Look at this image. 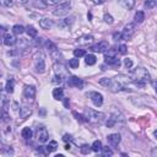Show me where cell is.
<instances>
[{"mask_svg":"<svg viewBox=\"0 0 157 157\" xmlns=\"http://www.w3.org/2000/svg\"><path fill=\"white\" fill-rule=\"evenodd\" d=\"M130 77V81H133V83L136 87H145L146 86V83H147L150 81V75H149V72L146 69L144 68H136L133 72H131V75L129 76Z\"/></svg>","mask_w":157,"mask_h":157,"instance_id":"cell-1","label":"cell"},{"mask_svg":"<svg viewBox=\"0 0 157 157\" xmlns=\"http://www.w3.org/2000/svg\"><path fill=\"white\" fill-rule=\"evenodd\" d=\"M130 82V77L128 75H124V74H120L116 77H112L109 79V83H108V88L112 91V92H119V91H123L128 87Z\"/></svg>","mask_w":157,"mask_h":157,"instance_id":"cell-2","label":"cell"},{"mask_svg":"<svg viewBox=\"0 0 157 157\" xmlns=\"http://www.w3.org/2000/svg\"><path fill=\"white\" fill-rule=\"evenodd\" d=\"M104 114L103 113H101V112H97V111H95V109H91V108H87L86 111H85V118H86V122H88V123H91V124H93V125H100V124H102L103 123V120H104Z\"/></svg>","mask_w":157,"mask_h":157,"instance_id":"cell-3","label":"cell"},{"mask_svg":"<svg viewBox=\"0 0 157 157\" xmlns=\"http://www.w3.org/2000/svg\"><path fill=\"white\" fill-rule=\"evenodd\" d=\"M32 103L33 101H29L26 98L22 100V106L20 107V117L22 119H26L27 117H29L32 114V106H31Z\"/></svg>","mask_w":157,"mask_h":157,"instance_id":"cell-4","label":"cell"},{"mask_svg":"<svg viewBox=\"0 0 157 157\" xmlns=\"http://www.w3.org/2000/svg\"><path fill=\"white\" fill-rule=\"evenodd\" d=\"M35 66H36V70L37 72H44L46 71V61H44V57L43 54L38 52V53L35 55Z\"/></svg>","mask_w":157,"mask_h":157,"instance_id":"cell-5","label":"cell"},{"mask_svg":"<svg viewBox=\"0 0 157 157\" xmlns=\"http://www.w3.org/2000/svg\"><path fill=\"white\" fill-rule=\"evenodd\" d=\"M135 32H136V25L135 24H128L124 27L123 32H122V39H125V41L130 39L135 35Z\"/></svg>","mask_w":157,"mask_h":157,"instance_id":"cell-6","label":"cell"},{"mask_svg":"<svg viewBox=\"0 0 157 157\" xmlns=\"http://www.w3.org/2000/svg\"><path fill=\"white\" fill-rule=\"evenodd\" d=\"M53 69H54L55 75L60 76L61 79H68L69 77L68 69H66V66L64 64H63V63H55L54 66H53Z\"/></svg>","mask_w":157,"mask_h":157,"instance_id":"cell-7","label":"cell"},{"mask_svg":"<svg viewBox=\"0 0 157 157\" xmlns=\"http://www.w3.org/2000/svg\"><path fill=\"white\" fill-rule=\"evenodd\" d=\"M36 138H37V140L41 144L47 142L48 139H49V134H48L47 128H44V127H38L37 128V131H36Z\"/></svg>","mask_w":157,"mask_h":157,"instance_id":"cell-8","label":"cell"},{"mask_svg":"<svg viewBox=\"0 0 157 157\" xmlns=\"http://www.w3.org/2000/svg\"><path fill=\"white\" fill-rule=\"evenodd\" d=\"M71 9V5L69 3H64V4H60L59 6H57L54 10H53V15L54 16H64L66 15Z\"/></svg>","mask_w":157,"mask_h":157,"instance_id":"cell-9","label":"cell"},{"mask_svg":"<svg viewBox=\"0 0 157 157\" xmlns=\"http://www.w3.org/2000/svg\"><path fill=\"white\" fill-rule=\"evenodd\" d=\"M87 96L91 98L92 103L95 104L96 107H101L103 104V96L101 95V93H98V92H90V93H87Z\"/></svg>","mask_w":157,"mask_h":157,"instance_id":"cell-10","label":"cell"},{"mask_svg":"<svg viewBox=\"0 0 157 157\" xmlns=\"http://www.w3.org/2000/svg\"><path fill=\"white\" fill-rule=\"evenodd\" d=\"M66 83L70 87H76V88H82L83 85H85L83 80L79 79L77 76H70V77H68V82Z\"/></svg>","mask_w":157,"mask_h":157,"instance_id":"cell-11","label":"cell"},{"mask_svg":"<svg viewBox=\"0 0 157 157\" xmlns=\"http://www.w3.org/2000/svg\"><path fill=\"white\" fill-rule=\"evenodd\" d=\"M35 97H36V88L33 86L26 85L24 88V98L29 100V101H35Z\"/></svg>","mask_w":157,"mask_h":157,"instance_id":"cell-12","label":"cell"},{"mask_svg":"<svg viewBox=\"0 0 157 157\" xmlns=\"http://www.w3.org/2000/svg\"><path fill=\"white\" fill-rule=\"evenodd\" d=\"M107 49H108V43H107L106 41H102V42H100L98 44L91 47V50L92 52H96V53H104Z\"/></svg>","mask_w":157,"mask_h":157,"instance_id":"cell-13","label":"cell"},{"mask_svg":"<svg viewBox=\"0 0 157 157\" xmlns=\"http://www.w3.org/2000/svg\"><path fill=\"white\" fill-rule=\"evenodd\" d=\"M74 20H75L74 16L66 17V18H64V20H60V21H59V24H58V26H59L60 28H63V29H65V28L70 27L72 24H74Z\"/></svg>","mask_w":157,"mask_h":157,"instance_id":"cell-14","label":"cell"},{"mask_svg":"<svg viewBox=\"0 0 157 157\" xmlns=\"http://www.w3.org/2000/svg\"><path fill=\"white\" fill-rule=\"evenodd\" d=\"M104 61H106V64H108L113 68H119L122 64L120 60L117 57H104Z\"/></svg>","mask_w":157,"mask_h":157,"instance_id":"cell-15","label":"cell"},{"mask_svg":"<svg viewBox=\"0 0 157 157\" xmlns=\"http://www.w3.org/2000/svg\"><path fill=\"white\" fill-rule=\"evenodd\" d=\"M107 141L111 146H118L120 142V135L119 134H109L107 136Z\"/></svg>","mask_w":157,"mask_h":157,"instance_id":"cell-16","label":"cell"},{"mask_svg":"<svg viewBox=\"0 0 157 157\" xmlns=\"http://www.w3.org/2000/svg\"><path fill=\"white\" fill-rule=\"evenodd\" d=\"M92 42H93V36H91V35H83L80 38H77V43L81 44V46L91 44Z\"/></svg>","mask_w":157,"mask_h":157,"instance_id":"cell-17","label":"cell"},{"mask_svg":"<svg viewBox=\"0 0 157 157\" xmlns=\"http://www.w3.org/2000/svg\"><path fill=\"white\" fill-rule=\"evenodd\" d=\"M53 25H54V22L49 18H43V20L39 21V26L43 29H49V28L53 27Z\"/></svg>","mask_w":157,"mask_h":157,"instance_id":"cell-18","label":"cell"},{"mask_svg":"<svg viewBox=\"0 0 157 157\" xmlns=\"http://www.w3.org/2000/svg\"><path fill=\"white\" fill-rule=\"evenodd\" d=\"M53 97L54 100L57 101H61L63 98H64V90H63L61 87H57L53 90Z\"/></svg>","mask_w":157,"mask_h":157,"instance_id":"cell-19","label":"cell"},{"mask_svg":"<svg viewBox=\"0 0 157 157\" xmlns=\"http://www.w3.org/2000/svg\"><path fill=\"white\" fill-rule=\"evenodd\" d=\"M3 42H4V44L10 47V46H14L16 43V38L11 35H5L4 38H3Z\"/></svg>","mask_w":157,"mask_h":157,"instance_id":"cell-20","label":"cell"},{"mask_svg":"<svg viewBox=\"0 0 157 157\" xmlns=\"http://www.w3.org/2000/svg\"><path fill=\"white\" fill-rule=\"evenodd\" d=\"M119 4L127 10H130L135 5V0H119Z\"/></svg>","mask_w":157,"mask_h":157,"instance_id":"cell-21","label":"cell"},{"mask_svg":"<svg viewBox=\"0 0 157 157\" xmlns=\"http://www.w3.org/2000/svg\"><path fill=\"white\" fill-rule=\"evenodd\" d=\"M96 61H97V59H96V57L93 55V54L85 55V63H86L87 65H95Z\"/></svg>","mask_w":157,"mask_h":157,"instance_id":"cell-22","label":"cell"},{"mask_svg":"<svg viewBox=\"0 0 157 157\" xmlns=\"http://www.w3.org/2000/svg\"><path fill=\"white\" fill-rule=\"evenodd\" d=\"M14 86H15V81H14L13 79H9V80L6 81V86H5L6 92L13 93V92H14Z\"/></svg>","mask_w":157,"mask_h":157,"instance_id":"cell-23","label":"cell"},{"mask_svg":"<svg viewBox=\"0 0 157 157\" xmlns=\"http://www.w3.org/2000/svg\"><path fill=\"white\" fill-rule=\"evenodd\" d=\"M57 147H58L57 141H50V142H49V145H48V146H46V151H47V153L54 152V151L57 150Z\"/></svg>","mask_w":157,"mask_h":157,"instance_id":"cell-24","label":"cell"},{"mask_svg":"<svg viewBox=\"0 0 157 157\" xmlns=\"http://www.w3.org/2000/svg\"><path fill=\"white\" fill-rule=\"evenodd\" d=\"M144 20H145V14L142 11H138L136 14H135V16H134L135 24H141Z\"/></svg>","mask_w":157,"mask_h":157,"instance_id":"cell-25","label":"cell"},{"mask_svg":"<svg viewBox=\"0 0 157 157\" xmlns=\"http://www.w3.org/2000/svg\"><path fill=\"white\" fill-rule=\"evenodd\" d=\"M33 6L37 9H46L47 3H46V0H33Z\"/></svg>","mask_w":157,"mask_h":157,"instance_id":"cell-26","label":"cell"},{"mask_svg":"<svg viewBox=\"0 0 157 157\" xmlns=\"http://www.w3.org/2000/svg\"><path fill=\"white\" fill-rule=\"evenodd\" d=\"M21 135H22L24 139L28 140V139L32 138V130H31V128H24V130H22V133H21Z\"/></svg>","mask_w":157,"mask_h":157,"instance_id":"cell-27","label":"cell"},{"mask_svg":"<svg viewBox=\"0 0 157 157\" xmlns=\"http://www.w3.org/2000/svg\"><path fill=\"white\" fill-rule=\"evenodd\" d=\"M26 32H27V35H28L29 37H32V38L37 37V29H36L33 26H28V27L26 28Z\"/></svg>","mask_w":157,"mask_h":157,"instance_id":"cell-28","label":"cell"},{"mask_svg":"<svg viewBox=\"0 0 157 157\" xmlns=\"http://www.w3.org/2000/svg\"><path fill=\"white\" fill-rule=\"evenodd\" d=\"M13 32L15 35H22L25 32V27L24 26H21V25H15L13 27Z\"/></svg>","mask_w":157,"mask_h":157,"instance_id":"cell-29","label":"cell"},{"mask_svg":"<svg viewBox=\"0 0 157 157\" xmlns=\"http://www.w3.org/2000/svg\"><path fill=\"white\" fill-rule=\"evenodd\" d=\"M101 149H102V144H101L100 140H96L95 142L92 144V146H91V150H92V151H95V152L101 151Z\"/></svg>","mask_w":157,"mask_h":157,"instance_id":"cell-30","label":"cell"},{"mask_svg":"<svg viewBox=\"0 0 157 157\" xmlns=\"http://www.w3.org/2000/svg\"><path fill=\"white\" fill-rule=\"evenodd\" d=\"M79 59L77 58H74V59H70L69 60V66L71 68V69H76V68H79Z\"/></svg>","mask_w":157,"mask_h":157,"instance_id":"cell-31","label":"cell"},{"mask_svg":"<svg viewBox=\"0 0 157 157\" xmlns=\"http://www.w3.org/2000/svg\"><path fill=\"white\" fill-rule=\"evenodd\" d=\"M80 151L83 155H87V153L91 152V146H88V145H82L81 147H80Z\"/></svg>","mask_w":157,"mask_h":157,"instance_id":"cell-32","label":"cell"},{"mask_svg":"<svg viewBox=\"0 0 157 157\" xmlns=\"http://www.w3.org/2000/svg\"><path fill=\"white\" fill-rule=\"evenodd\" d=\"M74 55H75V58H81V57H85L86 53H85V50H83V49H75L74 50Z\"/></svg>","mask_w":157,"mask_h":157,"instance_id":"cell-33","label":"cell"},{"mask_svg":"<svg viewBox=\"0 0 157 157\" xmlns=\"http://www.w3.org/2000/svg\"><path fill=\"white\" fill-rule=\"evenodd\" d=\"M101 151H102V155H103V156H106V157L113 155V151H112L111 149H108V146H107V147H102Z\"/></svg>","mask_w":157,"mask_h":157,"instance_id":"cell-34","label":"cell"},{"mask_svg":"<svg viewBox=\"0 0 157 157\" xmlns=\"http://www.w3.org/2000/svg\"><path fill=\"white\" fill-rule=\"evenodd\" d=\"M106 57H116V54H117V49L116 48H111V49H107L106 52Z\"/></svg>","mask_w":157,"mask_h":157,"instance_id":"cell-35","label":"cell"},{"mask_svg":"<svg viewBox=\"0 0 157 157\" xmlns=\"http://www.w3.org/2000/svg\"><path fill=\"white\" fill-rule=\"evenodd\" d=\"M5 103H6V96L4 95V93H0V109L4 108Z\"/></svg>","mask_w":157,"mask_h":157,"instance_id":"cell-36","label":"cell"},{"mask_svg":"<svg viewBox=\"0 0 157 157\" xmlns=\"http://www.w3.org/2000/svg\"><path fill=\"white\" fill-rule=\"evenodd\" d=\"M145 6L147 9H153L156 6V1H155V0H147V1L145 3Z\"/></svg>","mask_w":157,"mask_h":157,"instance_id":"cell-37","label":"cell"},{"mask_svg":"<svg viewBox=\"0 0 157 157\" xmlns=\"http://www.w3.org/2000/svg\"><path fill=\"white\" fill-rule=\"evenodd\" d=\"M104 21H106V22L107 24H109V25H112L113 22H114V18L109 15V14H106V15H104Z\"/></svg>","mask_w":157,"mask_h":157,"instance_id":"cell-38","label":"cell"},{"mask_svg":"<svg viewBox=\"0 0 157 157\" xmlns=\"http://www.w3.org/2000/svg\"><path fill=\"white\" fill-rule=\"evenodd\" d=\"M124 65H125V68H127V69H130V68L133 66V61H131L129 58L124 59Z\"/></svg>","mask_w":157,"mask_h":157,"instance_id":"cell-39","label":"cell"},{"mask_svg":"<svg viewBox=\"0 0 157 157\" xmlns=\"http://www.w3.org/2000/svg\"><path fill=\"white\" fill-rule=\"evenodd\" d=\"M72 114H74V116L76 117V119H77L79 122H85V120H86V119H83V118H85V117H82L81 114H77L76 112H72Z\"/></svg>","mask_w":157,"mask_h":157,"instance_id":"cell-40","label":"cell"},{"mask_svg":"<svg viewBox=\"0 0 157 157\" xmlns=\"http://www.w3.org/2000/svg\"><path fill=\"white\" fill-rule=\"evenodd\" d=\"M52 82H53V83H59V85H60V83L63 82V79H61L60 76L55 75V76H54V79H53V81H52Z\"/></svg>","mask_w":157,"mask_h":157,"instance_id":"cell-41","label":"cell"},{"mask_svg":"<svg viewBox=\"0 0 157 157\" xmlns=\"http://www.w3.org/2000/svg\"><path fill=\"white\" fill-rule=\"evenodd\" d=\"M47 5H57L60 3V0H46Z\"/></svg>","mask_w":157,"mask_h":157,"instance_id":"cell-42","label":"cell"},{"mask_svg":"<svg viewBox=\"0 0 157 157\" xmlns=\"http://www.w3.org/2000/svg\"><path fill=\"white\" fill-rule=\"evenodd\" d=\"M3 4L5 6H7V7H10V6L14 5V1H13V0H3Z\"/></svg>","mask_w":157,"mask_h":157,"instance_id":"cell-43","label":"cell"},{"mask_svg":"<svg viewBox=\"0 0 157 157\" xmlns=\"http://www.w3.org/2000/svg\"><path fill=\"white\" fill-rule=\"evenodd\" d=\"M119 52H120V54H127V46L122 44V46L119 47Z\"/></svg>","mask_w":157,"mask_h":157,"instance_id":"cell-44","label":"cell"},{"mask_svg":"<svg viewBox=\"0 0 157 157\" xmlns=\"http://www.w3.org/2000/svg\"><path fill=\"white\" fill-rule=\"evenodd\" d=\"M100 83L102 86H108V83H109V79H102L100 81Z\"/></svg>","mask_w":157,"mask_h":157,"instance_id":"cell-45","label":"cell"},{"mask_svg":"<svg viewBox=\"0 0 157 157\" xmlns=\"http://www.w3.org/2000/svg\"><path fill=\"white\" fill-rule=\"evenodd\" d=\"M113 38L116 39V41L122 39V33H114V35H113Z\"/></svg>","mask_w":157,"mask_h":157,"instance_id":"cell-46","label":"cell"},{"mask_svg":"<svg viewBox=\"0 0 157 157\" xmlns=\"http://www.w3.org/2000/svg\"><path fill=\"white\" fill-rule=\"evenodd\" d=\"M92 1L95 4H97V5H101V4H103L104 1H106V0H92Z\"/></svg>","mask_w":157,"mask_h":157,"instance_id":"cell-47","label":"cell"},{"mask_svg":"<svg viewBox=\"0 0 157 157\" xmlns=\"http://www.w3.org/2000/svg\"><path fill=\"white\" fill-rule=\"evenodd\" d=\"M64 140H65V141H71V136L66 134V135H64Z\"/></svg>","mask_w":157,"mask_h":157,"instance_id":"cell-48","label":"cell"},{"mask_svg":"<svg viewBox=\"0 0 157 157\" xmlns=\"http://www.w3.org/2000/svg\"><path fill=\"white\" fill-rule=\"evenodd\" d=\"M27 1H28V0H17V3H18V4H26Z\"/></svg>","mask_w":157,"mask_h":157,"instance_id":"cell-49","label":"cell"},{"mask_svg":"<svg viewBox=\"0 0 157 157\" xmlns=\"http://www.w3.org/2000/svg\"><path fill=\"white\" fill-rule=\"evenodd\" d=\"M1 31H3V29H0V41H1V39L4 38V37H3V35H1Z\"/></svg>","mask_w":157,"mask_h":157,"instance_id":"cell-50","label":"cell"},{"mask_svg":"<svg viewBox=\"0 0 157 157\" xmlns=\"http://www.w3.org/2000/svg\"><path fill=\"white\" fill-rule=\"evenodd\" d=\"M1 90H3V83L0 82V91H1Z\"/></svg>","mask_w":157,"mask_h":157,"instance_id":"cell-51","label":"cell"},{"mask_svg":"<svg viewBox=\"0 0 157 157\" xmlns=\"http://www.w3.org/2000/svg\"><path fill=\"white\" fill-rule=\"evenodd\" d=\"M0 76H1V70H0Z\"/></svg>","mask_w":157,"mask_h":157,"instance_id":"cell-52","label":"cell"}]
</instances>
